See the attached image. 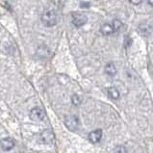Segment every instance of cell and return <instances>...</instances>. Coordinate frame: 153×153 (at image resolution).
<instances>
[{
    "instance_id": "8992f818",
    "label": "cell",
    "mask_w": 153,
    "mask_h": 153,
    "mask_svg": "<svg viewBox=\"0 0 153 153\" xmlns=\"http://www.w3.org/2000/svg\"><path fill=\"white\" fill-rule=\"evenodd\" d=\"M138 32L142 35L143 37H148L153 32V26L149 21H143L138 27Z\"/></svg>"
},
{
    "instance_id": "2e32d148",
    "label": "cell",
    "mask_w": 153,
    "mask_h": 153,
    "mask_svg": "<svg viewBox=\"0 0 153 153\" xmlns=\"http://www.w3.org/2000/svg\"><path fill=\"white\" fill-rule=\"evenodd\" d=\"M81 8H89L90 7V3L89 2H81Z\"/></svg>"
},
{
    "instance_id": "8fae6325",
    "label": "cell",
    "mask_w": 153,
    "mask_h": 153,
    "mask_svg": "<svg viewBox=\"0 0 153 153\" xmlns=\"http://www.w3.org/2000/svg\"><path fill=\"white\" fill-rule=\"evenodd\" d=\"M107 93H108L109 97L114 100H117L120 98V91L117 88H115V87H110V88H108Z\"/></svg>"
},
{
    "instance_id": "7a4b0ae2",
    "label": "cell",
    "mask_w": 153,
    "mask_h": 153,
    "mask_svg": "<svg viewBox=\"0 0 153 153\" xmlns=\"http://www.w3.org/2000/svg\"><path fill=\"white\" fill-rule=\"evenodd\" d=\"M88 21V16L85 14H81V13H73L71 15V22L75 27L79 28L85 25Z\"/></svg>"
},
{
    "instance_id": "277c9868",
    "label": "cell",
    "mask_w": 153,
    "mask_h": 153,
    "mask_svg": "<svg viewBox=\"0 0 153 153\" xmlns=\"http://www.w3.org/2000/svg\"><path fill=\"white\" fill-rule=\"evenodd\" d=\"M65 124L69 131L74 132L79 127V119L76 116H68L65 120Z\"/></svg>"
},
{
    "instance_id": "6da1fadb",
    "label": "cell",
    "mask_w": 153,
    "mask_h": 153,
    "mask_svg": "<svg viewBox=\"0 0 153 153\" xmlns=\"http://www.w3.org/2000/svg\"><path fill=\"white\" fill-rule=\"evenodd\" d=\"M42 22L46 27H52L58 22V16L54 10H46L42 16Z\"/></svg>"
},
{
    "instance_id": "7c38bea8",
    "label": "cell",
    "mask_w": 153,
    "mask_h": 153,
    "mask_svg": "<svg viewBox=\"0 0 153 153\" xmlns=\"http://www.w3.org/2000/svg\"><path fill=\"white\" fill-rule=\"evenodd\" d=\"M82 102V99L78 94H73L71 97V103L74 106H79Z\"/></svg>"
},
{
    "instance_id": "9a60e30c",
    "label": "cell",
    "mask_w": 153,
    "mask_h": 153,
    "mask_svg": "<svg viewBox=\"0 0 153 153\" xmlns=\"http://www.w3.org/2000/svg\"><path fill=\"white\" fill-rule=\"evenodd\" d=\"M143 0H129V2L131 4H133V5H139V4H141Z\"/></svg>"
},
{
    "instance_id": "52a82bcc",
    "label": "cell",
    "mask_w": 153,
    "mask_h": 153,
    "mask_svg": "<svg viewBox=\"0 0 153 153\" xmlns=\"http://www.w3.org/2000/svg\"><path fill=\"white\" fill-rule=\"evenodd\" d=\"M0 146H1L2 149L5 151H10L15 147L16 143L15 141L11 138H4L0 141Z\"/></svg>"
},
{
    "instance_id": "5bb4252c",
    "label": "cell",
    "mask_w": 153,
    "mask_h": 153,
    "mask_svg": "<svg viewBox=\"0 0 153 153\" xmlns=\"http://www.w3.org/2000/svg\"><path fill=\"white\" fill-rule=\"evenodd\" d=\"M114 153H127V149L123 146H117L114 149Z\"/></svg>"
},
{
    "instance_id": "3957f363",
    "label": "cell",
    "mask_w": 153,
    "mask_h": 153,
    "mask_svg": "<svg viewBox=\"0 0 153 153\" xmlns=\"http://www.w3.org/2000/svg\"><path fill=\"white\" fill-rule=\"evenodd\" d=\"M38 140L39 142L42 143H45V145H50V143H53L54 140V134L51 130H43L39 134L38 136Z\"/></svg>"
},
{
    "instance_id": "30bf717a",
    "label": "cell",
    "mask_w": 153,
    "mask_h": 153,
    "mask_svg": "<svg viewBox=\"0 0 153 153\" xmlns=\"http://www.w3.org/2000/svg\"><path fill=\"white\" fill-rule=\"evenodd\" d=\"M105 73L108 74L109 76H115L116 73H117V68H116V65H114L113 63H108L106 65H105Z\"/></svg>"
},
{
    "instance_id": "4fadbf2b",
    "label": "cell",
    "mask_w": 153,
    "mask_h": 153,
    "mask_svg": "<svg viewBox=\"0 0 153 153\" xmlns=\"http://www.w3.org/2000/svg\"><path fill=\"white\" fill-rule=\"evenodd\" d=\"M112 24H113V27H114V30H115V33H117V32H119L120 30V28L122 27V23H121V21L120 20H119V19H115L112 22Z\"/></svg>"
},
{
    "instance_id": "e0dca14e",
    "label": "cell",
    "mask_w": 153,
    "mask_h": 153,
    "mask_svg": "<svg viewBox=\"0 0 153 153\" xmlns=\"http://www.w3.org/2000/svg\"><path fill=\"white\" fill-rule=\"evenodd\" d=\"M147 1H148V4H149L151 7H153V0H147Z\"/></svg>"
},
{
    "instance_id": "5b68a950",
    "label": "cell",
    "mask_w": 153,
    "mask_h": 153,
    "mask_svg": "<svg viewBox=\"0 0 153 153\" xmlns=\"http://www.w3.org/2000/svg\"><path fill=\"white\" fill-rule=\"evenodd\" d=\"M29 117L33 121H42L45 117V111L40 107H35L30 111Z\"/></svg>"
},
{
    "instance_id": "ba28073f",
    "label": "cell",
    "mask_w": 153,
    "mask_h": 153,
    "mask_svg": "<svg viewBox=\"0 0 153 153\" xmlns=\"http://www.w3.org/2000/svg\"><path fill=\"white\" fill-rule=\"evenodd\" d=\"M102 138V130L101 129H97L94 131H91L89 134V141L91 143H97L100 142V140Z\"/></svg>"
},
{
    "instance_id": "9c48e42d",
    "label": "cell",
    "mask_w": 153,
    "mask_h": 153,
    "mask_svg": "<svg viewBox=\"0 0 153 153\" xmlns=\"http://www.w3.org/2000/svg\"><path fill=\"white\" fill-rule=\"evenodd\" d=\"M100 32L104 36H110V35L115 34V30H114L112 23H105L100 28Z\"/></svg>"
}]
</instances>
